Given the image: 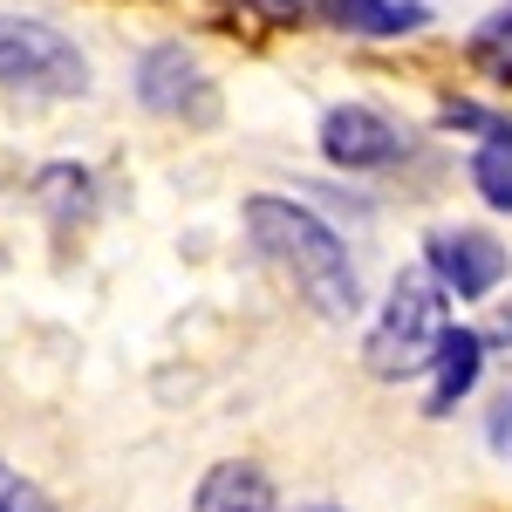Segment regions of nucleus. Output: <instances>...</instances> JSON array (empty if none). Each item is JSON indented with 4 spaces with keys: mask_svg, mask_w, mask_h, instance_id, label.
<instances>
[{
    "mask_svg": "<svg viewBox=\"0 0 512 512\" xmlns=\"http://www.w3.org/2000/svg\"><path fill=\"white\" fill-rule=\"evenodd\" d=\"M239 219H246L253 246L308 294L315 315H328V321L362 315V274H355L342 233L321 212H308V205H294V198H280V192H253L239 205Z\"/></svg>",
    "mask_w": 512,
    "mask_h": 512,
    "instance_id": "obj_1",
    "label": "nucleus"
},
{
    "mask_svg": "<svg viewBox=\"0 0 512 512\" xmlns=\"http://www.w3.org/2000/svg\"><path fill=\"white\" fill-rule=\"evenodd\" d=\"M444 335H451L444 287L431 280V267H403L390 301H383V315H376V328H369V342H362V362H369V376L403 383V376H417V369L437 362Z\"/></svg>",
    "mask_w": 512,
    "mask_h": 512,
    "instance_id": "obj_2",
    "label": "nucleus"
},
{
    "mask_svg": "<svg viewBox=\"0 0 512 512\" xmlns=\"http://www.w3.org/2000/svg\"><path fill=\"white\" fill-rule=\"evenodd\" d=\"M0 89H35V96H82L89 62L69 35L28 14H0Z\"/></svg>",
    "mask_w": 512,
    "mask_h": 512,
    "instance_id": "obj_3",
    "label": "nucleus"
},
{
    "mask_svg": "<svg viewBox=\"0 0 512 512\" xmlns=\"http://www.w3.org/2000/svg\"><path fill=\"white\" fill-rule=\"evenodd\" d=\"M424 267L444 294H458V301H485L499 280H506V246L492 233H478V226H437L424 239Z\"/></svg>",
    "mask_w": 512,
    "mask_h": 512,
    "instance_id": "obj_4",
    "label": "nucleus"
},
{
    "mask_svg": "<svg viewBox=\"0 0 512 512\" xmlns=\"http://www.w3.org/2000/svg\"><path fill=\"white\" fill-rule=\"evenodd\" d=\"M137 103H144L151 117H185V123L219 117V89L205 82V69H198L178 41H164V48H151V55L137 62Z\"/></svg>",
    "mask_w": 512,
    "mask_h": 512,
    "instance_id": "obj_5",
    "label": "nucleus"
},
{
    "mask_svg": "<svg viewBox=\"0 0 512 512\" xmlns=\"http://www.w3.org/2000/svg\"><path fill=\"white\" fill-rule=\"evenodd\" d=\"M321 158L342 164V171H383V164L403 158V137H396V123L383 110H369V103H335L328 117H321Z\"/></svg>",
    "mask_w": 512,
    "mask_h": 512,
    "instance_id": "obj_6",
    "label": "nucleus"
},
{
    "mask_svg": "<svg viewBox=\"0 0 512 512\" xmlns=\"http://www.w3.org/2000/svg\"><path fill=\"white\" fill-rule=\"evenodd\" d=\"M192 512H280V492H274V478L260 472V465L226 458V465H212V472L198 478Z\"/></svg>",
    "mask_w": 512,
    "mask_h": 512,
    "instance_id": "obj_7",
    "label": "nucleus"
},
{
    "mask_svg": "<svg viewBox=\"0 0 512 512\" xmlns=\"http://www.w3.org/2000/svg\"><path fill=\"white\" fill-rule=\"evenodd\" d=\"M478 369H485V335L478 328H451L444 335V349H437V383H431V417H451L458 410V396H472Z\"/></svg>",
    "mask_w": 512,
    "mask_h": 512,
    "instance_id": "obj_8",
    "label": "nucleus"
},
{
    "mask_svg": "<svg viewBox=\"0 0 512 512\" xmlns=\"http://www.w3.org/2000/svg\"><path fill=\"white\" fill-rule=\"evenodd\" d=\"M321 14L342 35H417L431 21L424 0H321Z\"/></svg>",
    "mask_w": 512,
    "mask_h": 512,
    "instance_id": "obj_9",
    "label": "nucleus"
},
{
    "mask_svg": "<svg viewBox=\"0 0 512 512\" xmlns=\"http://www.w3.org/2000/svg\"><path fill=\"white\" fill-rule=\"evenodd\" d=\"M472 62L485 69V76H499V82H512V0L485 21L472 35Z\"/></svg>",
    "mask_w": 512,
    "mask_h": 512,
    "instance_id": "obj_10",
    "label": "nucleus"
},
{
    "mask_svg": "<svg viewBox=\"0 0 512 512\" xmlns=\"http://www.w3.org/2000/svg\"><path fill=\"white\" fill-rule=\"evenodd\" d=\"M437 123H444V130H478V137H485V151H512V117H499V110H478V103H444V110H437Z\"/></svg>",
    "mask_w": 512,
    "mask_h": 512,
    "instance_id": "obj_11",
    "label": "nucleus"
},
{
    "mask_svg": "<svg viewBox=\"0 0 512 512\" xmlns=\"http://www.w3.org/2000/svg\"><path fill=\"white\" fill-rule=\"evenodd\" d=\"M472 185H478L485 205L512 212V151H478V158H472Z\"/></svg>",
    "mask_w": 512,
    "mask_h": 512,
    "instance_id": "obj_12",
    "label": "nucleus"
},
{
    "mask_svg": "<svg viewBox=\"0 0 512 512\" xmlns=\"http://www.w3.org/2000/svg\"><path fill=\"white\" fill-rule=\"evenodd\" d=\"M0 512H55V499H48L41 485H28L21 472L0 465Z\"/></svg>",
    "mask_w": 512,
    "mask_h": 512,
    "instance_id": "obj_13",
    "label": "nucleus"
},
{
    "mask_svg": "<svg viewBox=\"0 0 512 512\" xmlns=\"http://www.w3.org/2000/svg\"><path fill=\"white\" fill-rule=\"evenodd\" d=\"M485 444H492L499 458H512V390L492 403V417H485Z\"/></svg>",
    "mask_w": 512,
    "mask_h": 512,
    "instance_id": "obj_14",
    "label": "nucleus"
},
{
    "mask_svg": "<svg viewBox=\"0 0 512 512\" xmlns=\"http://www.w3.org/2000/svg\"><path fill=\"white\" fill-rule=\"evenodd\" d=\"M233 7H253V14H267V21H287V14H301V7H315V0H233Z\"/></svg>",
    "mask_w": 512,
    "mask_h": 512,
    "instance_id": "obj_15",
    "label": "nucleus"
},
{
    "mask_svg": "<svg viewBox=\"0 0 512 512\" xmlns=\"http://www.w3.org/2000/svg\"><path fill=\"white\" fill-rule=\"evenodd\" d=\"M294 512H342V506H328V499H315V506H294Z\"/></svg>",
    "mask_w": 512,
    "mask_h": 512,
    "instance_id": "obj_16",
    "label": "nucleus"
}]
</instances>
